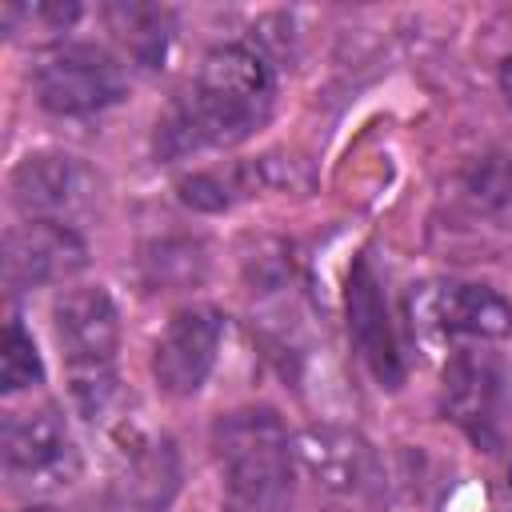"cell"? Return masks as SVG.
<instances>
[{
	"label": "cell",
	"mask_w": 512,
	"mask_h": 512,
	"mask_svg": "<svg viewBox=\"0 0 512 512\" xmlns=\"http://www.w3.org/2000/svg\"><path fill=\"white\" fill-rule=\"evenodd\" d=\"M460 200L476 216H512V148H492L460 172Z\"/></svg>",
	"instance_id": "16"
},
{
	"label": "cell",
	"mask_w": 512,
	"mask_h": 512,
	"mask_svg": "<svg viewBox=\"0 0 512 512\" xmlns=\"http://www.w3.org/2000/svg\"><path fill=\"white\" fill-rule=\"evenodd\" d=\"M128 76L120 60L96 44H64L36 64V96L56 116H92L120 104Z\"/></svg>",
	"instance_id": "6"
},
{
	"label": "cell",
	"mask_w": 512,
	"mask_h": 512,
	"mask_svg": "<svg viewBox=\"0 0 512 512\" xmlns=\"http://www.w3.org/2000/svg\"><path fill=\"white\" fill-rule=\"evenodd\" d=\"M344 308H348V336H352L360 360L368 364V372L384 388H400L404 384V360H400V348H396V332H392V320H388L380 280H376V272L364 256L348 272Z\"/></svg>",
	"instance_id": "13"
},
{
	"label": "cell",
	"mask_w": 512,
	"mask_h": 512,
	"mask_svg": "<svg viewBox=\"0 0 512 512\" xmlns=\"http://www.w3.org/2000/svg\"><path fill=\"white\" fill-rule=\"evenodd\" d=\"M224 340V316L216 308H184L176 312L156 348H152V376L168 396H196L216 368Z\"/></svg>",
	"instance_id": "9"
},
{
	"label": "cell",
	"mask_w": 512,
	"mask_h": 512,
	"mask_svg": "<svg viewBox=\"0 0 512 512\" xmlns=\"http://www.w3.org/2000/svg\"><path fill=\"white\" fill-rule=\"evenodd\" d=\"M44 380V364L40 352L32 344V336L24 332V324L12 316L4 328V352H0V388L4 392H20Z\"/></svg>",
	"instance_id": "19"
},
{
	"label": "cell",
	"mask_w": 512,
	"mask_h": 512,
	"mask_svg": "<svg viewBox=\"0 0 512 512\" xmlns=\"http://www.w3.org/2000/svg\"><path fill=\"white\" fill-rule=\"evenodd\" d=\"M212 460L228 512H292L296 444L272 408H236L212 424Z\"/></svg>",
	"instance_id": "2"
},
{
	"label": "cell",
	"mask_w": 512,
	"mask_h": 512,
	"mask_svg": "<svg viewBox=\"0 0 512 512\" xmlns=\"http://www.w3.org/2000/svg\"><path fill=\"white\" fill-rule=\"evenodd\" d=\"M500 92L512 104V56H504V64H500Z\"/></svg>",
	"instance_id": "20"
},
{
	"label": "cell",
	"mask_w": 512,
	"mask_h": 512,
	"mask_svg": "<svg viewBox=\"0 0 512 512\" xmlns=\"http://www.w3.org/2000/svg\"><path fill=\"white\" fill-rule=\"evenodd\" d=\"M12 204L28 216V220H72L80 212H88L100 196V176L72 152H28L12 176Z\"/></svg>",
	"instance_id": "8"
},
{
	"label": "cell",
	"mask_w": 512,
	"mask_h": 512,
	"mask_svg": "<svg viewBox=\"0 0 512 512\" xmlns=\"http://www.w3.org/2000/svg\"><path fill=\"white\" fill-rule=\"evenodd\" d=\"M272 100V64L248 44H220L200 60L192 84L160 116L156 156L184 160L208 148H232L272 116Z\"/></svg>",
	"instance_id": "1"
},
{
	"label": "cell",
	"mask_w": 512,
	"mask_h": 512,
	"mask_svg": "<svg viewBox=\"0 0 512 512\" xmlns=\"http://www.w3.org/2000/svg\"><path fill=\"white\" fill-rule=\"evenodd\" d=\"M56 344L68 364L72 404L84 420H100L116 400V348H120V316L100 284L68 288L52 304Z\"/></svg>",
	"instance_id": "3"
},
{
	"label": "cell",
	"mask_w": 512,
	"mask_h": 512,
	"mask_svg": "<svg viewBox=\"0 0 512 512\" xmlns=\"http://www.w3.org/2000/svg\"><path fill=\"white\" fill-rule=\"evenodd\" d=\"M180 484V460L172 440L160 436H128L116 452V468L108 480L112 512H164Z\"/></svg>",
	"instance_id": "12"
},
{
	"label": "cell",
	"mask_w": 512,
	"mask_h": 512,
	"mask_svg": "<svg viewBox=\"0 0 512 512\" xmlns=\"http://www.w3.org/2000/svg\"><path fill=\"white\" fill-rule=\"evenodd\" d=\"M88 264L84 240L56 220H28L4 236V280L8 288H44L76 276Z\"/></svg>",
	"instance_id": "11"
},
{
	"label": "cell",
	"mask_w": 512,
	"mask_h": 512,
	"mask_svg": "<svg viewBox=\"0 0 512 512\" xmlns=\"http://www.w3.org/2000/svg\"><path fill=\"white\" fill-rule=\"evenodd\" d=\"M20 512H68V508H56V504H32V508H20Z\"/></svg>",
	"instance_id": "21"
},
{
	"label": "cell",
	"mask_w": 512,
	"mask_h": 512,
	"mask_svg": "<svg viewBox=\"0 0 512 512\" xmlns=\"http://www.w3.org/2000/svg\"><path fill=\"white\" fill-rule=\"evenodd\" d=\"M268 184H284L272 172V160H252V164H228V168H208L192 172L180 180V200L196 212H228L232 204L256 196Z\"/></svg>",
	"instance_id": "14"
},
{
	"label": "cell",
	"mask_w": 512,
	"mask_h": 512,
	"mask_svg": "<svg viewBox=\"0 0 512 512\" xmlns=\"http://www.w3.org/2000/svg\"><path fill=\"white\" fill-rule=\"evenodd\" d=\"M296 456L308 476L336 496H368L380 484V456L376 448L344 424H308L296 440Z\"/></svg>",
	"instance_id": "10"
},
{
	"label": "cell",
	"mask_w": 512,
	"mask_h": 512,
	"mask_svg": "<svg viewBox=\"0 0 512 512\" xmlns=\"http://www.w3.org/2000/svg\"><path fill=\"white\" fill-rule=\"evenodd\" d=\"M0 448H4L8 476L32 492H52L80 476V448L52 404L8 412Z\"/></svg>",
	"instance_id": "7"
},
{
	"label": "cell",
	"mask_w": 512,
	"mask_h": 512,
	"mask_svg": "<svg viewBox=\"0 0 512 512\" xmlns=\"http://www.w3.org/2000/svg\"><path fill=\"white\" fill-rule=\"evenodd\" d=\"M144 284L148 288H188L204 276V248L196 240H160L144 252Z\"/></svg>",
	"instance_id": "17"
},
{
	"label": "cell",
	"mask_w": 512,
	"mask_h": 512,
	"mask_svg": "<svg viewBox=\"0 0 512 512\" xmlns=\"http://www.w3.org/2000/svg\"><path fill=\"white\" fill-rule=\"evenodd\" d=\"M112 32L120 36V44L128 48L132 60H140L144 68H156L168 52L172 40V12L156 8V4H112L108 12Z\"/></svg>",
	"instance_id": "15"
},
{
	"label": "cell",
	"mask_w": 512,
	"mask_h": 512,
	"mask_svg": "<svg viewBox=\"0 0 512 512\" xmlns=\"http://www.w3.org/2000/svg\"><path fill=\"white\" fill-rule=\"evenodd\" d=\"M408 320L436 340H500L512 332V304L488 284L428 280L408 292Z\"/></svg>",
	"instance_id": "5"
},
{
	"label": "cell",
	"mask_w": 512,
	"mask_h": 512,
	"mask_svg": "<svg viewBox=\"0 0 512 512\" xmlns=\"http://www.w3.org/2000/svg\"><path fill=\"white\" fill-rule=\"evenodd\" d=\"M80 16L76 4H60V0H36V4H4L0 20L8 36H28V40H52L60 32L72 28V20Z\"/></svg>",
	"instance_id": "18"
},
{
	"label": "cell",
	"mask_w": 512,
	"mask_h": 512,
	"mask_svg": "<svg viewBox=\"0 0 512 512\" xmlns=\"http://www.w3.org/2000/svg\"><path fill=\"white\" fill-rule=\"evenodd\" d=\"M440 408L476 448H504L512 420V388L504 364L492 352L456 348L440 376Z\"/></svg>",
	"instance_id": "4"
}]
</instances>
